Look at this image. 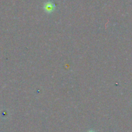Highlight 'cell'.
Listing matches in <instances>:
<instances>
[{
	"label": "cell",
	"instance_id": "obj_1",
	"mask_svg": "<svg viewBox=\"0 0 132 132\" xmlns=\"http://www.w3.org/2000/svg\"><path fill=\"white\" fill-rule=\"evenodd\" d=\"M54 9H55V5L50 1L46 2L44 5V9H45V12H46L47 13L52 12L54 10Z\"/></svg>",
	"mask_w": 132,
	"mask_h": 132
},
{
	"label": "cell",
	"instance_id": "obj_2",
	"mask_svg": "<svg viewBox=\"0 0 132 132\" xmlns=\"http://www.w3.org/2000/svg\"><path fill=\"white\" fill-rule=\"evenodd\" d=\"M88 132H95V131H94V130H90V131H88Z\"/></svg>",
	"mask_w": 132,
	"mask_h": 132
}]
</instances>
